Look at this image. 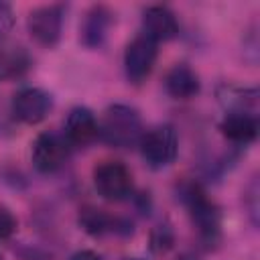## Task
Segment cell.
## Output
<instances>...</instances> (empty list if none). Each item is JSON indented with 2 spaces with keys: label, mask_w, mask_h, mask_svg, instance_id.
I'll list each match as a JSON object with an SVG mask.
<instances>
[{
  "label": "cell",
  "mask_w": 260,
  "mask_h": 260,
  "mask_svg": "<svg viewBox=\"0 0 260 260\" xmlns=\"http://www.w3.org/2000/svg\"><path fill=\"white\" fill-rule=\"evenodd\" d=\"M16 217L6 207H0V240L10 238L16 232Z\"/></svg>",
  "instance_id": "e0dca14e"
},
{
  "label": "cell",
  "mask_w": 260,
  "mask_h": 260,
  "mask_svg": "<svg viewBox=\"0 0 260 260\" xmlns=\"http://www.w3.org/2000/svg\"><path fill=\"white\" fill-rule=\"evenodd\" d=\"M95 191L108 201H122L132 191V175L118 160H106L93 169Z\"/></svg>",
  "instance_id": "3957f363"
},
{
  "label": "cell",
  "mask_w": 260,
  "mask_h": 260,
  "mask_svg": "<svg viewBox=\"0 0 260 260\" xmlns=\"http://www.w3.org/2000/svg\"><path fill=\"white\" fill-rule=\"evenodd\" d=\"M140 148H142V156L152 167H165L173 162L177 156V148H179L175 128L167 124L152 128L140 138Z\"/></svg>",
  "instance_id": "277c9868"
},
{
  "label": "cell",
  "mask_w": 260,
  "mask_h": 260,
  "mask_svg": "<svg viewBox=\"0 0 260 260\" xmlns=\"http://www.w3.org/2000/svg\"><path fill=\"white\" fill-rule=\"evenodd\" d=\"M71 260H102V258H100L95 252H91V250H81V252L73 254Z\"/></svg>",
  "instance_id": "ac0fdd59"
},
{
  "label": "cell",
  "mask_w": 260,
  "mask_h": 260,
  "mask_svg": "<svg viewBox=\"0 0 260 260\" xmlns=\"http://www.w3.org/2000/svg\"><path fill=\"white\" fill-rule=\"evenodd\" d=\"M98 136V120L87 108H73L65 122V138L69 144H89Z\"/></svg>",
  "instance_id": "30bf717a"
},
{
  "label": "cell",
  "mask_w": 260,
  "mask_h": 260,
  "mask_svg": "<svg viewBox=\"0 0 260 260\" xmlns=\"http://www.w3.org/2000/svg\"><path fill=\"white\" fill-rule=\"evenodd\" d=\"M126 260H142V258H126Z\"/></svg>",
  "instance_id": "ffe728a7"
},
{
  "label": "cell",
  "mask_w": 260,
  "mask_h": 260,
  "mask_svg": "<svg viewBox=\"0 0 260 260\" xmlns=\"http://www.w3.org/2000/svg\"><path fill=\"white\" fill-rule=\"evenodd\" d=\"M142 28L144 37L150 41H171L179 32V22L177 16L167 8V6H150L142 14Z\"/></svg>",
  "instance_id": "9c48e42d"
},
{
  "label": "cell",
  "mask_w": 260,
  "mask_h": 260,
  "mask_svg": "<svg viewBox=\"0 0 260 260\" xmlns=\"http://www.w3.org/2000/svg\"><path fill=\"white\" fill-rule=\"evenodd\" d=\"M51 110V95L39 87H24L12 100V114L24 124H39Z\"/></svg>",
  "instance_id": "ba28073f"
},
{
  "label": "cell",
  "mask_w": 260,
  "mask_h": 260,
  "mask_svg": "<svg viewBox=\"0 0 260 260\" xmlns=\"http://www.w3.org/2000/svg\"><path fill=\"white\" fill-rule=\"evenodd\" d=\"M0 260H2V256H0Z\"/></svg>",
  "instance_id": "44dd1931"
},
{
  "label": "cell",
  "mask_w": 260,
  "mask_h": 260,
  "mask_svg": "<svg viewBox=\"0 0 260 260\" xmlns=\"http://www.w3.org/2000/svg\"><path fill=\"white\" fill-rule=\"evenodd\" d=\"M112 24V12L106 6H93L83 20L81 26V41L87 47H100L108 35V28Z\"/></svg>",
  "instance_id": "5bb4252c"
},
{
  "label": "cell",
  "mask_w": 260,
  "mask_h": 260,
  "mask_svg": "<svg viewBox=\"0 0 260 260\" xmlns=\"http://www.w3.org/2000/svg\"><path fill=\"white\" fill-rule=\"evenodd\" d=\"M165 87L175 100H189L199 91V77L189 65L179 63L167 73Z\"/></svg>",
  "instance_id": "4fadbf2b"
},
{
  "label": "cell",
  "mask_w": 260,
  "mask_h": 260,
  "mask_svg": "<svg viewBox=\"0 0 260 260\" xmlns=\"http://www.w3.org/2000/svg\"><path fill=\"white\" fill-rule=\"evenodd\" d=\"M177 260H199V258H197L195 254H181Z\"/></svg>",
  "instance_id": "d6986e66"
},
{
  "label": "cell",
  "mask_w": 260,
  "mask_h": 260,
  "mask_svg": "<svg viewBox=\"0 0 260 260\" xmlns=\"http://www.w3.org/2000/svg\"><path fill=\"white\" fill-rule=\"evenodd\" d=\"M154 61H156V43L154 41L140 35L132 43H128V47L124 51V69L132 83L144 81L150 75Z\"/></svg>",
  "instance_id": "8992f818"
},
{
  "label": "cell",
  "mask_w": 260,
  "mask_h": 260,
  "mask_svg": "<svg viewBox=\"0 0 260 260\" xmlns=\"http://www.w3.org/2000/svg\"><path fill=\"white\" fill-rule=\"evenodd\" d=\"M28 32L30 37L43 45V47H53L63 28V6L59 4H49V6H39L28 14Z\"/></svg>",
  "instance_id": "5b68a950"
},
{
  "label": "cell",
  "mask_w": 260,
  "mask_h": 260,
  "mask_svg": "<svg viewBox=\"0 0 260 260\" xmlns=\"http://www.w3.org/2000/svg\"><path fill=\"white\" fill-rule=\"evenodd\" d=\"M28 53L18 43L10 41L6 32H0V81L22 75L28 69Z\"/></svg>",
  "instance_id": "8fae6325"
},
{
  "label": "cell",
  "mask_w": 260,
  "mask_h": 260,
  "mask_svg": "<svg viewBox=\"0 0 260 260\" xmlns=\"http://www.w3.org/2000/svg\"><path fill=\"white\" fill-rule=\"evenodd\" d=\"M183 201L189 209V215L199 236L205 242H215L219 238V228H221V215L217 205L209 201V197L199 185H187L183 189Z\"/></svg>",
  "instance_id": "7a4b0ae2"
},
{
  "label": "cell",
  "mask_w": 260,
  "mask_h": 260,
  "mask_svg": "<svg viewBox=\"0 0 260 260\" xmlns=\"http://www.w3.org/2000/svg\"><path fill=\"white\" fill-rule=\"evenodd\" d=\"M173 242H175V236H173V230L167 223L156 225L150 232V250L154 254H167L173 248Z\"/></svg>",
  "instance_id": "2e32d148"
},
{
  "label": "cell",
  "mask_w": 260,
  "mask_h": 260,
  "mask_svg": "<svg viewBox=\"0 0 260 260\" xmlns=\"http://www.w3.org/2000/svg\"><path fill=\"white\" fill-rule=\"evenodd\" d=\"M221 134L236 142V144H248L256 138L258 134V122L252 114L246 112H228L225 118L219 124Z\"/></svg>",
  "instance_id": "7c38bea8"
},
{
  "label": "cell",
  "mask_w": 260,
  "mask_h": 260,
  "mask_svg": "<svg viewBox=\"0 0 260 260\" xmlns=\"http://www.w3.org/2000/svg\"><path fill=\"white\" fill-rule=\"evenodd\" d=\"M79 225L83 228V232H87L91 236H104L114 230L116 219H112L106 211L87 205L79 211Z\"/></svg>",
  "instance_id": "9a60e30c"
},
{
  "label": "cell",
  "mask_w": 260,
  "mask_h": 260,
  "mask_svg": "<svg viewBox=\"0 0 260 260\" xmlns=\"http://www.w3.org/2000/svg\"><path fill=\"white\" fill-rule=\"evenodd\" d=\"M67 156H69V142L59 134L45 132L32 144V165L41 173H55L57 169L63 167Z\"/></svg>",
  "instance_id": "52a82bcc"
},
{
  "label": "cell",
  "mask_w": 260,
  "mask_h": 260,
  "mask_svg": "<svg viewBox=\"0 0 260 260\" xmlns=\"http://www.w3.org/2000/svg\"><path fill=\"white\" fill-rule=\"evenodd\" d=\"M140 132H142V124L138 112L124 104L110 106L104 112L102 122L98 124V136L104 142L120 148L136 144L142 138Z\"/></svg>",
  "instance_id": "6da1fadb"
}]
</instances>
